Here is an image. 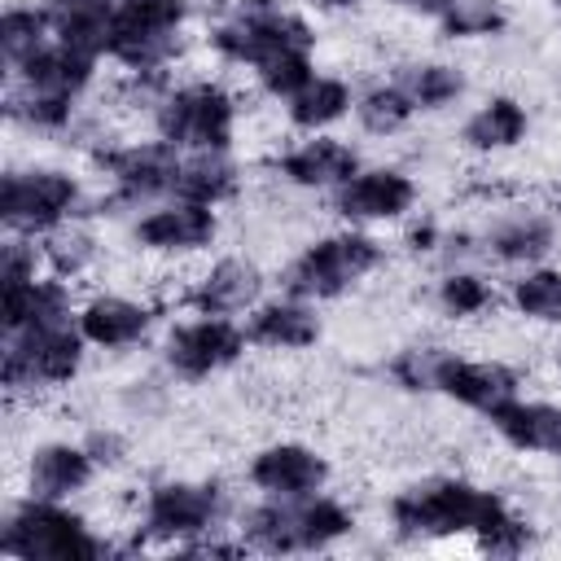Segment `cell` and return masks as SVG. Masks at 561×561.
<instances>
[{
    "instance_id": "obj_35",
    "label": "cell",
    "mask_w": 561,
    "mask_h": 561,
    "mask_svg": "<svg viewBox=\"0 0 561 561\" xmlns=\"http://www.w3.org/2000/svg\"><path fill=\"white\" fill-rule=\"evenodd\" d=\"M513 307L526 320L561 324V272L557 267H530L513 280Z\"/></svg>"
},
{
    "instance_id": "obj_46",
    "label": "cell",
    "mask_w": 561,
    "mask_h": 561,
    "mask_svg": "<svg viewBox=\"0 0 561 561\" xmlns=\"http://www.w3.org/2000/svg\"><path fill=\"white\" fill-rule=\"evenodd\" d=\"M557 364H561V351H557Z\"/></svg>"
},
{
    "instance_id": "obj_36",
    "label": "cell",
    "mask_w": 561,
    "mask_h": 561,
    "mask_svg": "<svg viewBox=\"0 0 561 561\" xmlns=\"http://www.w3.org/2000/svg\"><path fill=\"white\" fill-rule=\"evenodd\" d=\"M504 9L500 0H451L438 13V31L447 39H482V35H500L504 31Z\"/></svg>"
},
{
    "instance_id": "obj_31",
    "label": "cell",
    "mask_w": 561,
    "mask_h": 561,
    "mask_svg": "<svg viewBox=\"0 0 561 561\" xmlns=\"http://www.w3.org/2000/svg\"><path fill=\"white\" fill-rule=\"evenodd\" d=\"M53 39V26H48V13L44 4H9L4 18H0V53H4V66H22L31 53H39L44 44Z\"/></svg>"
},
{
    "instance_id": "obj_2",
    "label": "cell",
    "mask_w": 561,
    "mask_h": 561,
    "mask_svg": "<svg viewBox=\"0 0 561 561\" xmlns=\"http://www.w3.org/2000/svg\"><path fill=\"white\" fill-rule=\"evenodd\" d=\"M355 517L329 495H263V504L241 513V539L254 552H320L351 535Z\"/></svg>"
},
{
    "instance_id": "obj_12",
    "label": "cell",
    "mask_w": 561,
    "mask_h": 561,
    "mask_svg": "<svg viewBox=\"0 0 561 561\" xmlns=\"http://www.w3.org/2000/svg\"><path fill=\"white\" fill-rule=\"evenodd\" d=\"M245 346H250V333L232 316H197V320L171 329L167 368L184 381H202V377L237 364L245 355Z\"/></svg>"
},
{
    "instance_id": "obj_41",
    "label": "cell",
    "mask_w": 561,
    "mask_h": 561,
    "mask_svg": "<svg viewBox=\"0 0 561 561\" xmlns=\"http://www.w3.org/2000/svg\"><path fill=\"white\" fill-rule=\"evenodd\" d=\"M88 451H92V460L96 465H114L118 456H123V438L114 434V430H96V434H88V443H83Z\"/></svg>"
},
{
    "instance_id": "obj_37",
    "label": "cell",
    "mask_w": 561,
    "mask_h": 561,
    "mask_svg": "<svg viewBox=\"0 0 561 561\" xmlns=\"http://www.w3.org/2000/svg\"><path fill=\"white\" fill-rule=\"evenodd\" d=\"M438 311L443 316H451V320H469V316H478V311H486L491 302H495V289H491V280L486 276H478V272H447L443 280H438Z\"/></svg>"
},
{
    "instance_id": "obj_24",
    "label": "cell",
    "mask_w": 561,
    "mask_h": 561,
    "mask_svg": "<svg viewBox=\"0 0 561 561\" xmlns=\"http://www.w3.org/2000/svg\"><path fill=\"white\" fill-rule=\"evenodd\" d=\"M92 75H96V57L75 53V48H66L57 39H48L39 53H31L22 66L9 70V79H18V83L44 88V92H61V96H75V101L83 96Z\"/></svg>"
},
{
    "instance_id": "obj_44",
    "label": "cell",
    "mask_w": 561,
    "mask_h": 561,
    "mask_svg": "<svg viewBox=\"0 0 561 561\" xmlns=\"http://www.w3.org/2000/svg\"><path fill=\"white\" fill-rule=\"evenodd\" d=\"M311 4H320V9H355L359 0H311Z\"/></svg>"
},
{
    "instance_id": "obj_14",
    "label": "cell",
    "mask_w": 561,
    "mask_h": 561,
    "mask_svg": "<svg viewBox=\"0 0 561 561\" xmlns=\"http://www.w3.org/2000/svg\"><path fill=\"white\" fill-rule=\"evenodd\" d=\"M219 232V219H215V206H202V202H184V197H171L167 206H153L149 215L136 219L131 237L153 250V254H193L202 245H210Z\"/></svg>"
},
{
    "instance_id": "obj_18",
    "label": "cell",
    "mask_w": 561,
    "mask_h": 561,
    "mask_svg": "<svg viewBox=\"0 0 561 561\" xmlns=\"http://www.w3.org/2000/svg\"><path fill=\"white\" fill-rule=\"evenodd\" d=\"M276 171L298 188H342L359 171V153L346 140L316 136L276 158Z\"/></svg>"
},
{
    "instance_id": "obj_11",
    "label": "cell",
    "mask_w": 561,
    "mask_h": 561,
    "mask_svg": "<svg viewBox=\"0 0 561 561\" xmlns=\"http://www.w3.org/2000/svg\"><path fill=\"white\" fill-rule=\"evenodd\" d=\"M92 162L110 180V197L101 202V210L105 206H140V202L175 193L184 149H175L171 140L158 136V140H136V145H105L92 153Z\"/></svg>"
},
{
    "instance_id": "obj_4",
    "label": "cell",
    "mask_w": 561,
    "mask_h": 561,
    "mask_svg": "<svg viewBox=\"0 0 561 561\" xmlns=\"http://www.w3.org/2000/svg\"><path fill=\"white\" fill-rule=\"evenodd\" d=\"M377 263H381V245L368 232L346 228V232H333V237L311 241L285 267L280 280H285V294L307 298V302H324V298H337L351 285H359Z\"/></svg>"
},
{
    "instance_id": "obj_21",
    "label": "cell",
    "mask_w": 561,
    "mask_h": 561,
    "mask_svg": "<svg viewBox=\"0 0 561 561\" xmlns=\"http://www.w3.org/2000/svg\"><path fill=\"white\" fill-rule=\"evenodd\" d=\"M245 333L254 346H272V351H302L320 337V320L311 311L307 298H272V302H254L250 307V320H245Z\"/></svg>"
},
{
    "instance_id": "obj_22",
    "label": "cell",
    "mask_w": 561,
    "mask_h": 561,
    "mask_svg": "<svg viewBox=\"0 0 561 561\" xmlns=\"http://www.w3.org/2000/svg\"><path fill=\"white\" fill-rule=\"evenodd\" d=\"M79 333L88 337V346H101V351H123V346H136L149 324H153V311L145 302H131V298H118V294H101L92 298L79 316H75Z\"/></svg>"
},
{
    "instance_id": "obj_7",
    "label": "cell",
    "mask_w": 561,
    "mask_h": 561,
    "mask_svg": "<svg viewBox=\"0 0 561 561\" xmlns=\"http://www.w3.org/2000/svg\"><path fill=\"white\" fill-rule=\"evenodd\" d=\"M153 127L162 140H171L184 153L228 149L232 131H237V101L219 83L197 79V83L171 88L162 96V105L153 110Z\"/></svg>"
},
{
    "instance_id": "obj_13",
    "label": "cell",
    "mask_w": 561,
    "mask_h": 561,
    "mask_svg": "<svg viewBox=\"0 0 561 561\" xmlns=\"http://www.w3.org/2000/svg\"><path fill=\"white\" fill-rule=\"evenodd\" d=\"M416 202V184L399 167H359L342 188H333V210L346 224L403 219Z\"/></svg>"
},
{
    "instance_id": "obj_15",
    "label": "cell",
    "mask_w": 561,
    "mask_h": 561,
    "mask_svg": "<svg viewBox=\"0 0 561 561\" xmlns=\"http://www.w3.org/2000/svg\"><path fill=\"white\" fill-rule=\"evenodd\" d=\"M517 373L508 364H495V359H460L451 351H443L438 359V373H434V390L491 416L500 403H508L517 394Z\"/></svg>"
},
{
    "instance_id": "obj_30",
    "label": "cell",
    "mask_w": 561,
    "mask_h": 561,
    "mask_svg": "<svg viewBox=\"0 0 561 561\" xmlns=\"http://www.w3.org/2000/svg\"><path fill=\"white\" fill-rule=\"evenodd\" d=\"M351 105H355V96H351L346 79H337V75H316L298 96H289V101H285L289 123H294V127H302V131H320V127L337 123Z\"/></svg>"
},
{
    "instance_id": "obj_26",
    "label": "cell",
    "mask_w": 561,
    "mask_h": 561,
    "mask_svg": "<svg viewBox=\"0 0 561 561\" xmlns=\"http://www.w3.org/2000/svg\"><path fill=\"white\" fill-rule=\"evenodd\" d=\"M526 127H530V118H526V105H522V101H513V96H491V101H482V105L465 118L460 140H465L469 149H478V153H495V149H513V145L526 136Z\"/></svg>"
},
{
    "instance_id": "obj_28",
    "label": "cell",
    "mask_w": 561,
    "mask_h": 561,
    "mask_svg": "<svg viewBox=\"0 0 561 561\" xmlns=\"http://www.w3.org/2000/svg\"><path fill=\"white\" fill-rule=\"evenodd\" d=\"M237 193V167L228 158V149H202V153H184L180 162V180L171 197L184 202H202V206H219Z\"/></svg>"
},
{
    "instance_id": "obj_45",
    "label": "cell",
    "mask_w": 561,
    "mask_h": 561,
    "mask_svg": "<svg viewBox=\"0 0 561 561\" xmlns=\"http://www.w3.org/2000/svg\"><path fill=\"white\" fill-rule=\"evenodd\" d=\"M552 4H557V13H561V0H552Z\"/></svg>"
},
{
    "instance_id": "obj_38",
    "label": "cell",
    "mask_w": 561,
    "mask_h": 561,
    "mask_svg": "<svg viewBox=\"0 0 561 561\" xmlns=\"http://www.w3.org/2000/svg\"><path fill=\"white\" fill-rule=\"evenodd\" d=\"M259 83H263V92H272V96H280V101H289V96H298L311 79H316V66H311V48H289V53H276L272 61H263L259 70Z\"/></svg>"
},
{
    "instance_id": "obj_33",
    "label": "cell",
    "mask_w": 561,
    "mask_h": 561,
    "mask_svg": "<svg viewBox=\"0 0 561 561\" xmlns=\"http://www.w3.org/2000/svg\"><path fill=\"white\" fill-rule=\"evenodd\" d=\"M399 83L416 110H443L465 92V75L447 61H412L399 70Z\"/></svg>"
},
{
    "instance_id": "obj_20",
    "label": "cell",
    "mask_w": 561,
    "mask_h": 561,
    "mask_svg": "<svg viewBox=\"0 0 561 561\" xmlns=\"http://www.w3.org/2000/svg\"><path fill=\"white\" fill-rule=\"evenodd\" d=\"M495 434L517 447V451H539V456H561V408L557 403H539V399H522L513 394L508 403H500L491 416Z\"/></svg>"
},
{
    "instance_id": "obj_16",
    "label": "cell",
    "mask_w": 561,
    "mask_h": 561,
    "mask_svg": "<svg viewBox=\"0 0 561 561\" xmlns=\"http://www.w3.org/2000/svg\"><path fill=\"white\" fill-rule=\"evenodd\" d=\"M250 482L263 491V495H316L324 482H329V465L320 451L302 447V443H272L263 451H254L250 460Z\"/></svg>"
},
{
    "instance_id": "obj_42",
    "label": "cell",
    "mask_w": 561,
    "mask_h": 561,
    "mask_svg": "<svg viewBox=\"0 0 561 561\" xmlns=\"http://www.w3.org/2000/svg\"><path fill=\"white\" fill-rule=\"evenodd\" d=\"M434 241H438L434 224H421V228H412V232H408V245H412V250H434Z\"/></svg>"
},
{
    "instance_id": "obj_17",
    "label": "cell",
    "mask_w": 561,
    "mask_h": 561,
    "mask_svg": "<svg viewBox=\"0 0 561 561\" xmlns=\"http://www.w3.org/2000/svg\"><path fill=\"white\" fill-rule=\"evenodd\" d=\"M259 294H263V272L250 259H219L206 276L193 280L184 307H193L197 316H237L250 311Z\"/></svg>"
},
{
    "instance_id": "obj_27",
    "label": "cell",
    "mask_w": 561,
    "mask_h": 561,
    "mask_svg": "<svg viewBox=\"0 0 561 561\" xmlns=\"http://www.w3.org/2000/svg\"><path fill=\"white\" fill-rule=\"evenodd\" d=\"M557 241V228L552 219L535 215V210H517V215H504L491 232H486V250L500 259V263H539Z\"/></svg>"
},
{
    "instance_id": "obj_6",
    "label": "cell",
    "mask_w": 561,
    "mask_h": 561,
    "mask_svg": "<svg viewBox=\"0 0 561 561\" xmlns=\"http://www.w3.org/2000/svg\"><path fill=\"white\" fill-rule=\"evenodd\" d=\"M311 44H316L311 26L294 9H285L280 0H241L232 9V18L210 31V48L224 61H241L254 70L263 61H272L276 53L311 48Z\"/></svg>"
},
{
    "instance_id": "obj_34",
    "label": "cell",
    "mask_w": 561,
    "mask_h": 561,
    "mask_svg": "<svg viewBox=\"0 0 561 561\" xmlns=\"http://www.w3.org/2000/svg\"><path fill=\"white\" fill-rule=\"evenodd\" d=\"M39 250H44V263L53 267V276L70 280V276H83L96 259V237L83 228V224H61L53 228L48 237H39Z\"/></svg>"
},
{
    "instance_id": "obj_3",
    "label": "cell",
    "mask_w": 561,
    "mask_h": 561,
    "mask_svg": "<svg viewBox=\"0 0 561 561\" xmlns=\"http://www.w3.org/2000/svg\"><path fill=\"white\" fill-rule=\"evenodd\" d=\"M0 552L13 561H96L105 557V539L66 508V500H22L0 530Z\"/></svg>"
},
{
    "instance_id": "obj_9",
    "label": "cell",
    "mask_w": 561,
    "mask_h": 561,
    "mask_svg": "<svg viewBox=\"0 0 561 561\" xmlns=\"http://www.w3.org/2000/svg\"><path fill=\"white\" fill-rule=\"evenodd\" d=\"M184 18V0H118L105 57H114L127 70H162L180 53Z\"/></svg>"
},
{
    "instance_id": "obj_40",
    "label": "cell",
    "mask_w": 561,
    "mask_h": 561,
    "mask_svg": "<svg viewBox=\"0 0 561 561\" xmlns=\"http://www.w3.org/2000/svg\"><path fill=\"white\" fill-rule=\"evenodd\" d=\"M39 263H44V250L35 245V237L9 232V241H4V250H0V280H4V285L31 280V276H39Z\"/></svg>"
},
{
    "instance_id": "obj_43",
    "label": "cell",
    "mask_w": 561,
    "mask_h": 561,
    "mask_svg": "<svg viewBox=\"0 0 561 561\" xmlns=\"http://www.w3.org/2000/svg\"><path fill=\"white\" fill-rule=\"evenodd\" d=\"M394 4H399V9H412V13H430V18H438L451 0H394Z\"/></svg>"
},
{
    "instance_id": "obj_19",
    "label": "cell",
    "mask_w": 561,
    "mask_h": 561,
    "mask_svg": "<svg viewBox=\"0 0 561 561\" xmlns=\"http://www.w3.org/2000/svg\"><path fill=\"white\" fill-rule=\"evenodd\" d=\"M96 473V460L83 443H44L31 451L26 491L39 500H70L79 495Z\"/></svg>"
},
{
    "instance_id": "obj_10",
    "label": "cell",
    "mask_w": 561,
    "mask_h": 561,
    "mask_svg": "<svg viewBox=\"0 0 561 561\" xmlns=\"http://www.w3.org/2000/svg\"><path fill=\"white\" fill-rule=\"evenodd\" d=\"M83 346L88 337L70 320L4 333V386L13 394L35 386H66L83 364Z\"/></svg>"
},
{
    "instance_id": "obj_29",
    "label": "cell",
    "mask_w": 561,
    "mask_h": 561,
    "mask_svg": "<svg viewBox=\"0 0 561 561\" xmlns=\"http://www.w3.org/2000/svg\"><path fill=\"white\" fill-rule=\"evenodd\" d=\"M4 114L31 131H66L70 118H75V96H61V92H44V88H31V83H18L9 79V92H4Z\"/></svg>"
},
{
    "instance_id": "obj_25",
    "label": "cell",
    "mask_w": 561,
    "mask_h": 561,
    "mask_svg": "<svg viewBox=\"0 0 561 561\" xmlns=\"http://www.w3.org/2000/svg\"><path fill=\"white\" fill-rule=\"evenodd\" d=\"M70 320V289L61 276H31L4 285V333Z\"/></svg>"
},
{
    "instance_id": "obj_23",
    "label": "cell",
    "mask_w": 561,
    "mask_h": 561,
    "mask_svg": "<svg viewBox=\"0 0 561 561\" xmlns=\"http://www.w3.org/2000/svg\"><path fill=\"white\" fill-rule=\"evenodd\" d=\"M114 4L118 0H44L53 39L88 53V57H105L110 53V26H114Z\"/></svg>"
},
{
    "instance_id": "obj_5",
    "label": "cell",
    "mask_w": 561,
    "mask_h": 561,
    "mask_svg": "<svg viewBox=\"0 0 561 561\" xmlns=\"http://www.w3.org/2000/svg\"><path fill=\"white\" fill-rule=\"evenodd\" d=\"M83 215V188L70 171L31 167L9 171L0 184V224L18 237H48L53 228Z\"/></svg>"
},
{
    "instance_id": "obj_1",
    "label": "cell",
    "mask_w": 561,
    "mask_h": 561,
    "mask_svg": "<svg viewBox=\"0 0 561 561\" xmlns=\"http://www.w3.org/2000/svg\"><path fill=\"white\" fill-rule=\"evenodd\" d=\"M390 522L408 539H447L473 535L491 557H517L530 543V522L517 517L504 495L473 486L465 478H430L412 482L390 500Z\"/></svg>"
},
{
    "instance_id": "obj_8",
    "label": "cell",
    "mask_w": 561,
    "mask_h": 561,
    "mask_svg": "<svg viewBox=\"0 0 561 561\" xmlns=\"http://www.w3.org/2000/svg\"><path fill=\"white\" fill-rule=\"evenodd\" d=\"M224 513H228V495L219 482H153L140 513V539L188 548L215 535Z\"/></svg>"
},
{
    "instance_id": "obj_39",
    "label": "cell",
    "mask_w": 561,
    "mask_h": 561,
    "mask_svg": "<svg viewBox=\"0 0 561 561\" xmlns=\"http://www.w3.org/2000/svg\"><path fill=\"white\" fill-rule=\"evenodd\" d=\"M443 346H408L390 359V377L403 390H434V373H438Z\"/></svg>"
},
{
    "instance_id": "obj_32",
    "label": "cell",
    "mask_w": 561,
    "mask_h": 561,
    "mask_svg": "<svg viewBox=\"0 0 561 561\" xmlns=\"http://www.w3.org/2000/svg\"><path fill=\"white\" fill-rule=\"evenodd\" d=\"M412 114H416V105H412V96L403 92L399 79H394V83H373L364 96H355V118H359V127L373 131V136H394V131H403V127L412 123Z\"/></svg>"
}]
</instances>
